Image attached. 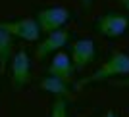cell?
I'll use <instances>...</instances> for the list:
<instances>
[{
    "label": "cell",
    "mask_w": 129,
    "mask_h": 117,
    "mask_svg": "<svg viewBox=\"0 0 129 117\" xmlns=\"http://www.w3.org/2000/svg\"><path fill=\"white\" fill-rule=\"evenodd\" d=\"M12 44H14V37L8 31L0 29V71H4L8 67V64H10Z\"/></svg>",
    "instance_id": "10"
},
{
    "label": "cell",
    "mask_w": 129,
    "mask_h": 117,
    "mask_svg": "<svg viewBox=\"0 0 129 117\" xmlns=\"http://www.w3.org/2000/svg\"><path fill=\"white\" fill-rule=\"evenodd\" d=\"M0 29H4L12 37H17L27 42H37L41 37V29H39L35 17H21L16 21H0Z\"/></svg>",
    "instance_id": "5"
},
{
    "label": "cell",
    "mask_w": 129,
    "mask_h": 117,
    "mask_svg": "<svg viewBox=\"0 0 129 117\" xmlns=\"http://www.w3.org/2000/svg\"><path fill=\"white\" fill-rule=\"evenodd\" d=\"M102 117H119V115H118L116 111H114V109H110V111H106V113H104Z\"/></svg>",
    "instance_id": "14"
},
{
    "label": "cell",
    "mask_w": 129,
    "mask_h": 117,
    "mask_svg": "<svg viewBox=\"0 0 129 117\" xmlns=\"http://www.w3.org/2000/svg\"><path fill=\"white\" fill-rule=\"evenodd\" d=\"M116 85H118V86H127V88H129V75H127V77H123L121 81H118Z\"/></svg>",
    "instance_id": "12"
},
{
    "label": "cell",
    "mask_w": 129,
    "mask_h": 117,
    "mask_svg": "<svg viewBox=\"0 0 129 117\" xmlns=\"http://www.w3.org/2000/svg\"><path fill=\"white\" fill-rule=\"evenodd\" d=\"M71 12L64 6H50V8H43L37 12V25L41 31H44L46 35L58 29H64V25L70 21Z\"/></svg>",
    "instance_id": "3"
},
{
    "label": "cell",
    "mask_w": 129,
    "mask_h": 117,
    "mask_svg": "<svg viewBox=\"0 0 129 117\" xmlns=\"http://www.w3.org/2000/svg\"><path fill=\"white\" fill-rule=\"evenodd\" d=\"M92 2H94V0H81V6H83V8H89Z\"/></svg>",
    "instance_id": "15"
},
{
    "label": "cell",
    "mask_w": 129,
    "mask_h": 117,
    "mask_svg": "<svg viewBox=\"0 0 129 117\" xmlns=\"http://www.w3.org/2000/svg\"><path fill=\"white\" fill-rule=\"evenodd\" d=\"M68 42H70V31H68V29L52 31L37 44V56L39 58H46L50 54H56V52H60V50H64V46Z\"/></svg>",
    "instance_id": "7"
},
{
    "label": "cell",
    "mask_w": 129,
    "mask_h": 117,
    "mask_svg": "<svg viewBox=\"0 0 129 117\" xmlns=\"http://www.w3.org/2000/svg\"><path fill=\"white\" fill-rule=\"evenodd\" d=\"M41 90L52 96H70V81L54 77V75H46L41 79Z\"/></svg>",
    "instance_id": "9"
},
{
    "label": "cell",
    "mask_w": 129,
    "mask_h": 117,
    "mask_svg": "<svg viewBox=\"0 0 129 117\" xmlns=\"http://www.w3.org/2000/svg\"><path fill=\"white\" fill-rule=\"evenodd\" d=\"M75 73V67H73V62H71V56L66 54L64 50H60L52 56V62L48 65V75L54 77H60V79L70 81Z\"/></svg>",
    "instance_id": "8"
},
{
    "label": "cell",
    "mask_w": 129,
    "mask_h": 117,
    "mask_svg": "<svg viewBox=\"0 0 129 117\" xmlns=\"http://www.w3.org/2000/svg\"><path fill=\"white\" fill-rule=\"evenodd\" d=\"M116 2H118V4L121 6L125 12H129V0H116Z\"/></svg>",
    "instance_id": "13"
},
{
    "label": "cell",
    "mask_w": 129,
    "mask_h": 117,
    "mask_svg": "<svg viewBox=\"0 0 129 117\" xmlns=\"http://www.w3.org/2000/svg\"><path fill=\"white\" fill-rule=\"evenodd\" d=\"M94 31L104 38H119L129 31V16L119 12H108L94 23Z\"/></svg>",
    "instance_id": "2"
},
{
    "label": "cell",
    "mask_w": 129,
    "mask_h": 117,
    "mask_svg": "<svg viewBox=\"0 0 129 117\" xmlns=\"http://www.w3.org/2000/svg\"><path fill=\"white\" fill-rule=\"evenodd\" d=\"M71 62H73V67L75 71L85 69L96 60L98 56V48L96 42L92 38H77L75 42L71 44Z\"/></svg>",
    "instance_id": "6"
},
{
    "label": "cell",
    "mask_w": 129,
    "mask_h": 117,
    "mask_svg": "<svg viewBox=\"0 0 129 117\" xmlns=\"http://www.w3.org/2000/svg\"><path fill=\"white\" fill-rule=\"evenodd\" d=\"M129 75V54L127 52H116L110 56L102 67H98L92 75H87L75 85L77 90H81L87 85H94V83H102V81L114 79V77H127Z\"/></svg>",
    "instance_id": "1"
},
{
    "label": "cell",
    "mask_w": 129,
    "mask_h": 117,
    "mask_svg": "<svg viewBox=\"0 0 129 117\" xmlns=\"http://www.w3.org/2000/svg\"><path fill=\"white\" fill-rule=\"evenodd\" d=\"M10 79H12V86L16 90H21L23 86L27 85L29 81V75H31V58H29V52L27 50H17L14 56L10 58Z\"/></svg>",
    "instance_id": "4"
},
{
    "label": "cell",
    "mask_w": 129,
    "mask_h": 117,
    "mask_svg": "<svg viewBox=\"0 0 129 117\" xmlns=\"http://www.w3.org/2000/svg\"><path fill=\"white\" fill-rule=\"evenodd\" d=\"M70 102L66 96H56V100L50 109V117H70Z\"/></svg>",
    "instance_id": "11"
}]
</instances>
